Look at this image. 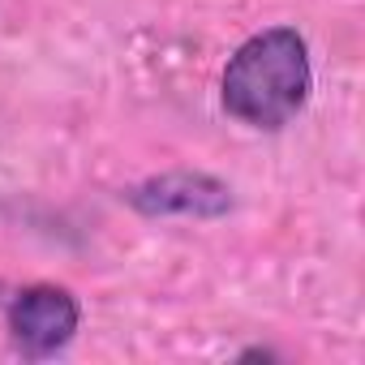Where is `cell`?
Masks as SVG:
<instances>
[{
  "label": "cell",
  "instance_id": "6da1fadb",
  "mask_svg": "<svg viewBox=\"0 0 365 365\" xmlns=\"http://www.w3.org/2000/svg\"><path fill=\"white\" fill-rule=\"evenodd\" d=\"M314 95L309 43L297 26H271L250 35L224 65L220 103L245 129H284L292 125Z\"/></svg>",
  "mask_w": 365,
  "mask_h": 365
},
{
  "label": "cell",
  "instance_id": "3957f363",
  "mask_svg": "<svg viewBox=\"0 0 365 365\" xmlns=\"http://www.w3.org/2000/svg\"><path fill=\"white\" fill-rule=\"evenodd\" d=\"M125 202L146 220H220L232 211V190L211 172L176 168L138 180L133 190H125Z\"/></svg>",
  "mask_w": 365,
  "mask_h": 365
},
{
  "label": "cell",
  "instance_id": "7a4b0ae2",
  "mask_svg": "<svg viewBox=\"0 0 365 365\" xmlns=\"http://www.w3.org/2000/svg\"><path fill=\"white\" fill-rule=\"evenodd\" d=\"M5 322H9L14 348L31 361H43L73 344V335L82 327V305L61 284H26L14 292Z\"/></svg>",
  "mask_w": 365,
  "mask_h": 365
}]
</instances>
